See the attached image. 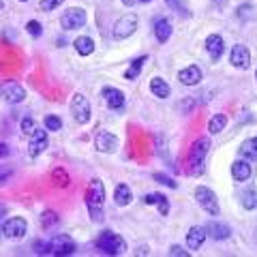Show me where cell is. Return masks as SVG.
Segmentation results:
<instances>
[{
  "label": "cell",
  "instance_id": "5",
  "mask_svg": "<svg viewBox=\"0 0 257 257\" xmlns=\"http://www.w3.org/2000/svg\"><path fill=\"white\" fill-rule=\"evenodd\" d=\"M195 199L202 210H206V214H212V216H219L221 214V208H219V199H216L214 191L208 189V187H197L195 189Z\"/></svg>",
  "mask_w": 257,
  "mask_h": 257
},
{
  "label": "cell",
  "instance_id": "3",
  "mask_svg": "<svg viewBox=\"0 0 257 257\" xmlns=\"http://www.w3.org/2000/svg\"><path fill=\"white\" fill-rule=\"evenodd\" d=\"M94 246L99 248L101 253H105V255H122V253L126 251L124 238L118 236V234H114V231H109V229L101 231V234L96 236Z\"/></svg>",
  "mask_w": 257,
  "mask_h": 257
},
{
  "label": "cell",
  "instance_id": "23",
  "mask_svg": "<svg viewBox=\"0 0 257 257\" xmlns=\"http://www.w3.org/2000/svg\"><path fill=\"white\" fill-rule=\"evenodd\" d=\"M165 5L170 7V9L176 13V15H180L182 20H189L191 18V7H189V3L187 0H165Z\"/></svg>",
  "mask_w": 257,
  "mask_h": 257
},
{
  "label": "cell",
  "instance_id": "1",
  "mask_svg": "<svg viewBox=\"0 0 257 257\" xmlns=\"http://www.w3.org/2000/svg\"><path fill=\"white\" fill-rule=\"evenodd\" d=\"M86 206H88V212H90L92 221L101 223L103 212H105V187H103V182L99 178L90 180V187L86 191Z\"/></svg>",
  "mask_w": 257,
  "mask_h": 257
},
{
  "label": "cell",
  "instance_id": "2",
  "mask_svg": "<svg viewBox=\"0 0 257 257\" xmlns=\"http://www.w3.org/2000/svg\"><path fill=\"white\" fill-rule=\"evenodd\" d=\"M210 150V140L208 138H197L191 144L189 150V174L191 176H202L204 174V163Z\"/></svg>",
  "mask_w": 257,
  "mask_h": 257
},
{
  "label": "cell",
  "instance_id": "18",
  "mask_svg": "<svg viewBox=\"0 0 257 257\" xmlns=\"http://www.w3.org/2000/svg\"><path fill=\"white\" fill-rule=\"evenodd\" d=\"M206 234H208V238H212V240H227L229 234H231V229L221 221H208L206 223Z\"/></svg>",
  "mask_w": 257,
  "mask_h": 257
},
{
  "label": "cell",
  "instance_id": "32",
  "mask_svg": "<svg viewBox=\"0 0 257 257\" xmlns=\"http://www.w3.org/2000/svg\"><path fill=\"white\" fill-rule=\"evenodd\" d=\"M43 124H45V128H47V131L56 133V131H60V128H62V120H60L58 116H45Z\"/></svg>",
  "mask_w": 257,
  "mask_h": 257
},
{
  "label": "cell",
  "instance_id": "40",
  "mask_svg": "<svg viewBox=\"0 0 257 257\" xmlns=\"http://www.w3.org/2000/svg\"><path fill=\"white\" fill-rule=\"evenodd\" d=\"M138 3H140V0H122L124 7H133V5H138Z\"/></svg>",
  "mask_w": 257,
  "mask_h": 257
},
{
  "label": "cell",
  "instance_id": "4",
  "mask_svg": "<svg viewBox=\"0 0 257 257\" xmlns=\"http://www.w3.org/2000/svg\"><path fill=\"white\" fill-rule=\"evenodd\" d=\"M75 248H77L75 242L69 236L58 234V236H54L52 240H47V242H45V255H58V257H62V255H73Z\"/></svg>",
  "mask_w": 257,
  "mask_h": 257
},
{
  "label": "cell",
  "instance_id": "28",
  "mask_svg": "<svg viewBox=\"0 0 257 257\" xmlns=\"http://www.w3.org/2000/svg\"><path fill=\"white\" fill-rule=\"evenodd\" d=\"M225 126H227V116L225 114H214L210 118V122H208V131H210L212 135H219Z\"/></svg>",
  "mask_w": 257,
  "mask_h": 257
},
{
  "label": "cell",
  "instance_id": "8",
  "mask_svg": "<svg viewBox=\"0 0 257 257\" xmlns=\"http://www.w3.org/2000/svg\"><path fill=\"white\" fill-rule=\"evenodd\" d=\"M86 11L84 9H79V7H71V9L67 13H62V18H60V26L64 30H77V28H82L86 26Z\"/></svg>",
  "mask_w": 257,
  "mask_h": 257
},
{
  "label": "cell",
  "instance_id": "27",
  "mask_svg": "<svg viewBox=\"0 0 257 257\" xmlns=\"http://www.w3.org/2000/svg\"><path fill=\"white\" fill-rule=\"evenodd\" d=\"M148 60V56H140V58H135L133 62H131V67L126 69V73H124V77L128 79V82H133V79H138V75L142 73V69H144V62Z\"/></svg>",
  "mask_w": 257,
  "mask_h": 257
},
{
  "label": "cell",
  "instance_id": "26",
  "mask_svg": "<svg viewBox=\"0 0 257 257\" xmlns=\"http://www.w3.org/2000/svg\"><path fill=\"white\" fill-rule=\"evenodd\" d=\"M131 189L126 187V184H118V187L114 189V202L118 206H126V204H131Z\"/></svg>",
  "mask_w": 257,
  "mask_h": 257
},
{
  "label": "cell",
  "instance_id": "7",
  "mask_svg": "<svg viewBox=\"0 0 257 257\" xmlns=\"http://www.w3.org/2000/svg\"><path fill=\"white\" fill-rule=\"evenodd\" d=\"M0 99L5 103H9V105H18V103L26 99V90L18 82H5L0 86Z\"/></svg>",
  "mask_w": 257,
  "mask_h": 257
},
{
  "label": "cell",
  "instance_id": "29",
  "mask_svg": "<svg viewBox=\"0 0 257 257\" xmlns=\"http://www.w3.org/2000/svg\"><path fill=\"white\" fill-rule=\"evenodd\" d=\"M56 225H58V214H56L54 210H45L41 214V227L52 229V227H56Z\"/></svg>",
  "mask_w": 257,
  "mask_h": 257
},
{
  "label": "cell",
  "instance_id": "39",
  "mask_svg": "<svg viewBox=\"0 0 257 257\" xmlns=\"http://www.w3.org/2000/svg\"><path fill=\"white\" fill-rule=\"evenodd\" d=\"M9 146H7V144H3V142H0V159H3V157H9Z\"/></svg>",
  "mask_w": 257,
  "mask_h": 257
},
{
  "label": "cell",
  "instance_id": "33",
  "mask_svg": "<svg viewBox=\"0 0 257 257\" xmlns=\"http://www.w3.org/2000/svg\"><path fill=\"white\" fill-rule=\"evenodd\" d=\"M26 30H28V35L35 37V39H39V37L43 35V26H41V24H39L37 20H30V22L26 24Z\"/></svg>",
  "mask_w": 257,
  "mask_h": 257
},
{
  "label": "cell",
  "instance_id": "9",
  "mask_svg": "<svg viewBox=\"0 0 257 257\" xmlns=\"http://www.w3.org/2000/svg\"><path fill=\"white\" fill-rule=\"evenodd\" d=\"M135 30H138V15H133V13L122 15V18L114 24V39L122 41V39L131 37Z\"/></svg>",
  "mask_w": 257,
  "mask_h": 257
},
{
  "label": "cell",
  "instance_id": "15",
  "mask_svg": "<svg viewBox=\"0 0 257 257\" xmlns=\"http://www.w3.org/2000/svg\"><path fill=\"white\" fill-rule=\"evenodd\" d=\"M206 52L210 54V60L216 62L223 56L225 52V41H223V37L219 35H210V37H206Z\"/></svg>",
  "mask_w": 257,
  "mask_h": 257
},
{
  "label": "cell",
  "instance_id": "19",
  "mask_svg": "<svg viewBox=\"0 0 257 257\" xmlns=\"http://www.w3.org/2000/svg\"><path fill=\"white\" fill-rule=\"evenodd\" d=\"M206 227H199V225H195V227H191L187 231V246H189V251H197L199 246L204 244V240H206Z\"/></svg>",
  "mask_w": 257,
  "mask_h": 257
},
{
  "label": "cell",
  "instance_id": "10",
  "mask_svg": "<svg viewBox=\"0 0 257 257\" xmlns=\"http://www.w3.org/2000/svg\"><path fill=\"white\" fill-rule=\"evenodd\" d=\"M26 231H28V223L22 216H13V219H9L3 225V234L9 240H22L26 236Z\"/></svg>",
  "mask_w": 257,
  "mask_h": 257
},
{
  "label": "cell",
  "instance_id": "36",
  "mask_svg": "<svg viewBox=\"0 0 257 257\" xmlns=\"http://www.w3.org/2000/svg\"><path fill=\"white\" fill-rule=\"evenodd\" d=\"M64 3V0H41V11H54V9H58V7Z\"/></svg>",
  "mask_w": 257,
  "mask_h": 257
},
{
  "label": "cell",
  "instance_id": "41",
  "mask_svg": "<svg viewBox=\"0 0 257 257\" xmlns=\"http://www.w3.org/2000/svg\"><path fill=\"white\" fill-rule=\"evenodd\" d=\"M5 214H7V208H5V206H0V219H3Z\"/></svg>",
  "mask_w": 257,
  "mask_h": 257
},
{
  "label": "cell",
  "instance_id": "16",
  "mask_svg": "<svg viewBox=\"0 0 257 257\" xmlns=\"http://www.w3.org/2000/svg\"><path fill=\"white\" fill-rule=\"evenodd\" d=\"M251 165H248V161L246 159H238L231 163V178H234L236 182H246L248 178H251Z\"/></svg>",
  "mask_w": 257,
  "mask_h": 257
},
{
  "label": "cell",
  "instance_id": "43",
  "mask_svg": "<svg viewBox=\"0 0 257 257\" xmlns=\"http://www.w3.org/2000/svg\"><path fill=\"white\" fill-rule=\"evenodd\" d=\"M140 3H150V0H140Z\"/></svg>",
  "mask_w": 257,
  "mask_h": 257
},
{
  "label": "cell",
  "instance_id": "46",
  "mask_svg": "<svg viewBox=\"0 0 257 257\" xmlns=\"http://www.w3.org/2000/svg\"><path fill=\"white\" fill-rule=\"evenodd\" d=\"M255 79H257V71H255Z\"/></svg>",
  "mask_w": 257,
  "mask_h": 257
},
{
  "label": "cell",
  "instance_id": "42",
  "mask_svg": "<svg viewBox=\"0 0 257 257\" xmlns=\"http://www.w3.org/2000/svg\"><path fill=\"white\" fill-rule=\"evenodd\" d=\"M251 142H253V146H255V148H257V138H253V140H251Z\"/></svg>",
  "mask_w": 257,
  "mask_h": 257
},
{
  "label": "cell",
  "instance_id": "17",
  "mask_svg": "<svg viewBox=\"0 0 257 257\" xmlns=\"http://www.w3.org/2000/svg\"><path fill=\"white\" fill-rule=\"evenodd\" d=\"M178 79L182 86H197L202 82V71L195 64H189V67H184L180 73H178Z\"/></svg>",
  "mask_w": 257,
  "mask_h": 257
},
{
  "label": "cell",
  "instance_id": "21",
  "mask_svg": "<svg viewBox=\"0 0 257 257\" xmlns=\"http://www.w3.org/2000/svg\"><path fill=\"white\" fill-rule=\"evenodd\" d=\"M155 35H157V41L159 43H165L167 39L172 37V24L167 22L165 18H159L155 22Z\"/></svg>",
  "mask_w": 257,
  "mask_h": 257
},
{
  "label": "cell",
  "instance_id": "11",
  "mask_svg": "<svg viewBox=\"0 0 257 257\" xmlns=\"http://www.w3.org/2000/svg\"><path fill=\"white\" fill-rule=\"evenodd\" d=\"M118 138L114 133H109V131H99L96 133V138H94V148L99 150V152H105V155H111V152H116L118 150Z\"/></svg>",
  "mask_w": 257,
  "mask_h": 257
},
{
  "label": "cell",
  "instance_id": "37",
  "mask_svg": "<svg viewBox=\"0 0 257 257\" xmlns=\"http://www.w3.org/2000/svg\"><path fill=\"white\" fill-rule=\"evenodd\" d=\"M13 176V170L11 167H5V165H0V184H5V182H9V178Z\"/></svg>",
  "mask_w": 257,
  "mask_h": 257
},
{
  "label": "cell",
  "instance_id": "22",
  "mask_svg": "<svg viewBox=\"0 0 257 257\" xmlns=\"http://www.w3.org/2000/svg\"><path fill=\"white\" fill-rule=\"evenodd\" d=\"M150 90L155 96H159V99H167V96L172 94V88L167 86L165 79H161V77H152L150 79Z\"/></svg>",
  "mask_w": 257,
  "mask_h": 257
},
{
  "label": "cell",
  "instance_id": "14",
  "mask_svg": "<svg viewBox=\"0 0 257 257\" xmlns=\"http://www.w3.org/2000/svg\"><path fill=\"white\" fill-rule=\"evenodd\" d=\"M229 62L236 69H248V64H251V52L244 45H234V50L229 54Z\"/></svg>",
  "mask_w": 257,
  "mask_h": 257
},
{
  "label": "cell",
  "instance_id": "12",
  "mask_svg": "<svg viewBox=\"0 0 257 257\" xmlns=\"http://www.w3.org/2000/svg\"><path fill=\"white\" fill-rule=\"evenodd\" d=\"M47 128H35V133L30 135V144H28V155L35 159L39 157L41 152H45L47 148Z\"/></svg>",
  "mask_w": 257,
  "mask_h": 257
},
{
  "label": "cell",
  "instance_id": "38",
  "mask_svg": "<svg viewBox=\"0 0 257 257\" xmlns=\"http://www.w3.org/2000/svg\"><path fill=\"white\" fill-rule=\"evenodd\" d=\"M170 255H172V257H189V255H191V251H184L182 246L174 244V246L170 248Z\"/></svg>",
  "mask_w": 257,
  "mask_h": 257
},
{
  "label": "cell",
  "instance_id": "6",
  "mask_svg": "<svg viewBox=\"0 0 257 257\" xmlns=\"http://www.w3.org/2000/svg\"><path fill=\"white\" fill-rule=\"evenodd\" d=\"M71 114H73L77 124H86L90 120V103L82 92H75L71 99Z\"/></svg>",
  "mask_w": 257,
  "mask_h": 257
},
{
  "label": "cell",
  "instance_id": "34",
  "mask_svg": "<svg viewBox=\"0 0 257 257\" xmlns=\"http://www.w3.org/2000/svg\"><path fill=\"white\" fill-rule=\"evenodd\" d=\"M152 178H155L157 182H161V184H165V187H172V189L178 187V182H176L174 178H170V176H165V174H161V172H155V174H152Z\"/></svg>",
  "mask_w": 257,
  "mask_h": 257
},
{
  "label": "cell",
  "instance_id": "35",
  "mask_svg": "<svg viewBox=\"0 0 257 257\" xmlns=\"http://www.w3.org/2000/svg\"><path fill=\"white\" fill-rule=\"evenodd\" d=\"M35 128H37V124H35V118L32 116H26L22 120V131H24V135H32L35 133Z\"/></svg>",
  "mask_w": 257,
  "mask_h": 257
},
{
  "label": "cell",
  "instance_id": "20",
  "mask_svg": "<svg viewBox=\"0 0 257 257\" xmlns=\"http://www.w3.org/2000/svg\"><path fill=\"white\" fill-rule=\"evenodd\" d=\"M144 202H146L148 206H159V210L163 216L170 212V202H167V197L163 195V193H148V195L144 197Z\"/></svg>",
  "mask_w": 257,
  "mask_h": 257
},
{
  "label": "cell",
  "instance_id": "45",
  "mask_svg": "<svg viewBox=\"0 0 257 257\" xmlns=\"http://www.w3.org/2000/svg\"><path fill=\"white\" fill-rule=\"evenodd\" d=\"M255 240H257V229H255Z\"/></svg>",
  "mask_w": 257,
  "mask_h": 257
},
{
  "label": "cell",
  "instance_id": "13",
  "mask_svg": "<svg viewBox=\"0 0 257 257\" xmlns=\"http://www.w3.org/2000/svg\"><path fill=\"white\" fill-rule=\"evenodd\" d=\"M101 94H103V99H105V103H107V107H109V109L118 111V109H122V107H124V92H122V90H118V88L105 86Z\"/></svg>",
  "mask_w": 257,
  "mask_h": 257
},
{
  "label": "cell",
  "instance_id": "31",
  "mask_svg": "<svg viewBox=\"0 0 257 257\" xmlns=\"http://www.w3.org/2000/svg\"><path fill=\"white\" fill-rule=\"evenodd\" d=\"M52 180H54L56 184H58V187H69V182H71L69 174L64 172V170H60V167H58V170H54V172H52Z\"/></svg>",
  "mask_w": 257,
  "mask_h": 257
},
{
  "label": "cell",
  "instance_id": "30",
  "mask_svg": "<svg viewBox=\"0 0 257 257\" xmlns=\"http://www.w3.org/2000/svg\"><path fill=\"white\" fill-rule=\"evenodd\" d=\"M240 155H242L246 161H257V148L253 146L251 140L242 142V146H240Z\"/></svg>",
  "mask_w": 257,
  "mask_h": 257
},
{
  "label": "cell",
  "instance_id": "24",
  "mask_svg": "<svg viewBox=\"0 0 257 257\" xmlns=\"http://www.w3.org/2000/svg\"><path fill=\"white\" fill-rule=\"evenodd\" d=\"M240 204L246 210H255L257 208V187H246L242 191V195H240Z\"/></svg>",
  "mask_w": 257,
  "mask_h": 257
},
{
  "label": "cell",
  "instance_id": "25",
  "mask_svg": "<svg viewBox=\"0 0 257 257\" xmlns=\"http://www.w3.org/2000/svg\"><path fill=\"white\" fill-rule=\"evenodd\" d=\"M73 47L79 56H90L94 52V41L90 37H77L73 41Z\"/></svg>",
  "mask_w": 257,
  "mask_h": 257
},
{
  "label": "cell",
  "instance_id": "44",
  "mask_svg": "<svg viewBox=\"0 0 257 257\" xmlns=\"http://www.w3.org/2000/svg\"><path fill=\"white\" fill-rule=\"evenodd\" d=\"M20 3H28V0H20Z\"/></svg>",
  "mask_w": 257,
  "mask_h": 257
}]
</instances>
